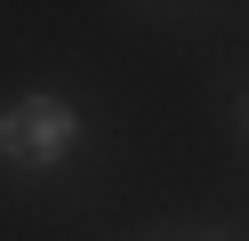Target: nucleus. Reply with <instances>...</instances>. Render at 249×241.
Instances as JSON below:
<instances>
[{
    "mask_svg": "<svg viewBox=\"0 0 249 241\" xmlns=\"http://www.w3.org/2000/svg\"><path fill=\"white\" fill-rule=\"evenodd\" d=\"M72 137H81V112L56 105V96H24V105L0 112V161H17V169H49V161H65Z\"/></svg>",
    "mask_w": 249,
    "mask_h": 241,
    "instance_id": "obj_1",
    "label": "nucleus"
}]
</instances>
